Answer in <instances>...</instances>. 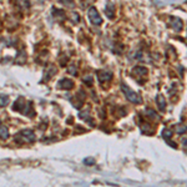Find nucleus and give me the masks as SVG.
<instances>
[{
	"mask_svg": "<svg viewBox=\"0 0 187 187\" xmlns=\"http://www.w3.org/2000/svg\"><path fill=\"white\" fill-rule=\"evenodd\" d=\"M59 1L64 6H66V8H70V9L75 8V1H74V0H59Z\"/></svg>",
	"mask_w": 187,
	"mask_h": 187,
	"instance_id": "16",
	"label": "nucleus"
},
{
	"mask_svg": "<svg viewBox=\"0 0 187 187\" xmlns=\"http://www.w3.org/2000/svg\"><path fill=\"white\" fill-rule=\"evenodd\" d=\"M175 130H176V132L178 135H182V134H185L187 131V126H185V125H176Z\"/></svg>",
	"mask_w": 187,
	"mask_h": 187,
	"instance_id": "17",
	"label": "nucleus"
},
{
	"mask_svg": "<svg viewBox=\"0 0 187 187\" xmlns=\"http://www.w3.org/2000/svg\"><path fill=\"white\" fill-rule=\"evenodd\" d=\"M78 16H79V15H78L76 13L72 14V19H74V21H75V23H78V21H79V18H78Z\"/></svg>",
	"mask_w": 187,
	"mask_h": 187,
	"instance_id": "24",
	"label": "nucleus"
},
{
	"mask_svg": "<svg viewBox=\"0 0 187 187\" xmlns=\"http://www.w3.org/2000/svg\"><path fill=\"white\" fill-rule=\"evenodd\" d=\"M23 107H24V99L23 98H19L15 102H14L13 109L15 110V111H21L23 112Z\"/></svg>",
	"mask_w": 187,
	"mask_h": 187,
	"instance_id": "12",
	"label": "nucleus"
},
{
	"mask_svg": "<svg viewBox=\"0 0 187 187\" xmlns=\"http://www.w3.org/2000/svg\"><path fill=\"white\" fill-rule=\"evenodd\" d=\"M9 103V98L6 95H0V107H4Z\"/></svg>",
	"mask_w": 187,
	"mask_h": 187,
	"instance_id": "18",
	"label": "nucleus"
},
{
	"mask_svg": "<svg viewBox=\"0 0 187 187\" xmlns=\"http://www.w3.org/2000/svg\"><path fill=\"white\" fill-rule=\"evenodd\" d=\"M0 125H1V121H0Z\"/></svg>",
	"mask_w": 187,
	"mask_h": 187,
	"instance_id": "27",
	"label": "nucleus"
},
{
	"mask_svg": "<svg viewBox=\"0 0 187 187\" xmlns=\"http://www.w3.org/2000/svg\"><path fill=\"white\" fill-rule=\"evenodd\" d=\"M98 79H99V81L101 82V84L107 82V81H110L112 79V72L106 71V70H100V71H98Z\"/></svg>",
	"mask_w": 187,
	"mask_h": 187,
	"instance_id": "5",
	"label": "nucleus"
},
{
	"mask_svg": "<svg viewBox=\"0 0 187 187\" xmlns=\"http://www.w3.org/2000/svg\"><path fill=\"white\" fill-rule=\"evenodd\" d=\"M0 137L4 138V140L9 137V130L6 126H0Z\"/></svg>",
	"mask_w": 187,
	"mask_h": 187,
	"instance_id": "15",
	"label": "nucleus"
},
{
	"mask_svg": "<svg viewBox=\"0 0 187 187\" xmlns=\"http://www.w3.org/2000/svg\"><path fill=\"white\" fill-rule=\"evenodd\" d=\"M156 103H157V106H158V109H160L161 112L166 111V106H167V103H166V100L163 98V95L160 94V95L156 96Z\"/></svg>",
	"mask_w": 187,
	"mask_h": 187,
	"instance_id": "8",
	"label": "nucleus"
},
{
	"mask_svg": "<svg viewBox=\"0 0 187 187\" xmlns=\"http://www.w3.org/2000/svg\"><path fill=\"white\" fill-rule=\"evenodd\" d=\"M56 71H58V69L55 67V66H52L51 71H50V67H49V69H47V71L45 72V76H46V78H51L52 75H55V74H56Z\"/></svg>",
	"mask_w": 187,
	"mask_h": 187,
	"instance_id": "21",
	"label": "nucleus"
},
{
	"mask_svg": "<svg viewBox=\"0 0 187 187\" xmlns=\"http://www.w3.org/2000/svg\"><path fill=\"white\" fill-rule=\"evenodd\" d=\"M87 18L90 20V23L92 25L99 26L102 24V18L100 16V13L98 11V9L95 6H90L89 10H87Z\"/></svg>",
	"mask_w": 187,
	"mask_h": 187,
	"instance_id": "3",
	"label": "nucleus"
},
{
	"mask_svg": "<svg viewBox=\"0 0 187 187\" xmlns=\"http://www.w3.org/2000/svg\"><path fill=\"white\" fill-rule=\"evenodd\" d=\"M58 87L62 90H70L74 87V81H71L70 79H62L58 82Z\"/></svg>",
	"mask_w": 187,
	"mask_h": 187,
	"instance_id": "6",
	"label": "nucleus"
},
{
	"mask_svg": "<svg viewBox=\"0 0 187 187\" xmlns=\"http://www.w3.org/2000/svg\"><path fill=\"white\" fill-rule=\"evenodd\" d=\"M35 134L33 130H23L16 135L15 140L18 143H26V142H34L35 141Z\"/></svg>",
	"mask_w": 187,
	"mask_h": 187,
	"instance_id": "2",
	"label": "nucleus"
},
{
	"mask_svg": "<svg viewBox=\"0 0 187 187\" xmlns=\"http://www.w3.org/2000/svg\"><path fill=\"white\" fill-rule=\"evenodd\" d=\"M121 90H122L123 95L126 96V99L130 102H132V103H141L142 102L141 96L138 95L137 92H135L134 90H131L126 84H125V82H121Z\"/></svg>",
	"mask_w": 187,
	"mask_h": 187,
	"instance_id": "1",
	"label": "nucleus"
},
{
	"mask_svg": "<svg viewBox=\"0 0 187 187\" xmlns=\"http://www.w3.org/2000/svg\"><path fill=\"white\" fill-rule=\"evenodd\" d=\"M182 145H183V149L187 151V138H185V140H182Z\"/></svg>",
	"mask_w": 187,
	"mask_h": 187,
	"instance_id": "25",
	"label": "nucleus"
},
{
	"mask_svg": "<svg viewBox=\"0 0 187 187\" xmlns=\"http://www.w3.org/2000/svg\"><path fill=\"white\" fill-rule=\"evenodd\" d=\"M84 81H87V82H90V84H91V82H92L91 76H90V79H89V78H84Z\"/></svg>",
	"mask_w": 187,
	"mask_h": 187,
	"instance_id": "26",
	"label": "nucleus"
},
{
	"mask_svg": "<svg viewBox=\"0 0 187 187\" xmlns=\"http://www.w3.org/2000/svg\"><path fill=\"white\" fill-rule=\"evenodd\" d=\"M69 72H70L71 75H76V66H74V65H71L70 66V69H69Z\"/></svg>",
	"mask_w": 187,
	"mask_h": 187,
	"instance_id": "23",
	"label": "nucleus"
},
{
	"mask_svg": "<svg viewBox=\"0 0 187 187\" xmlns=\"http://www.w3.org/2000/svg\"><path fill=\"white\" fill-rule=\"evenodd\" d=\"M15 4L23 10L30 9V0H15Z\"/></svg>",
	"mask_w": 187,
	"mask_h": 187,
	"instance_id": "11",
	"label": "nucleus"
},
{
	"mask_svg": "<svg viewBox=\"0 0 187 187\" xmlns=\"http://www.w3.org/2000/svg\"><path fill=\"white\" fill-rule=\"evenodd\" d=\"M149 72V70L145 66H135L132 69V74L135 76H146Z\"/></svg>",
	"mask_w": 187,
	"mask_h": 187,
	"instance_id": "10",
	"label": "nucleus"
},
{
	"mask_svg": "<svg viewBox=\"0 0 187 187\" xmlns=\"http://www.w3.org/2000/svg\"><path fill=\"white\" fill-rule=\"evenodd\" d=\"M161 136L165 138L166 141H167V140H171V137H172V131H171L170 129H167V127H166V129H163V130H162Z\"/></svg>",
	"mask_w": 187,
	"mask_h": 187,
	"instance_id": "14",
	"label": "nucleus"
},
{
	"mask_svg": "<svg viewBox=\"0 0 187 187\" xmlns=\"http://www.w3.org/2000/svg\"><path fill=\"white\" fill-rule=\"evenodd\" d=\"M54 16L59 18L60 20H64V19H65V13L62 11V10H56V9H54Z\"/></svg>",
	"mask_w": 187,
	"mask_h": 187,
	"instance_id": "19",
	"label": "nucleus"
},
{
	"mask_svg": "<svg viewBox=\"0 0 187 187\" xmlns=\"http://www.w3.org/2000/svg\"><path fill=\"white\" fill-rule=\"evenodd\" d=\"M105 14L109 19H114L115 18V6L112 3H106V6H105Z\"/></svg>",
	"mask_w": 187,
	"mask_h": 187,
	"instance_id": "9",
	"label": "nucleus"
},
{
	"mask_svg": "<svg viewBox=\"0 0 187 187\" xmlns=\"http://www.w3.org/2000/svg\"><path fill=\"white\" fill-rule=\"evenodd\" d=\"M170 25H171V27H172V29H174L175 31L180 33V31L182 30L183 23H182V20L180 19V18H177V16H171V18H170Z\"/></svg>",
	"mask_w": 187,
	"mask_h": 187,
	"instance_id": "4",
	"label": "nucleus"
},
{
	"mask_svg": "<svg viewBox=\"0 0 187 187\" xmlns=\"http://www.w3.org/2000/svg\"><path fill=\"white\" fill-rule=\"evenodd\" d=\"M186 0H154V4L157 6H166V5H171V4H178V3H183Z\"/></svg>",
	"mask_w": 187,
	"mask_h": 187,
	"instance_id": "7",
	"label": "nucleus"
},
{
	"mask_svg": "<svg viewBox=\"0 0 187 187\" xmlns=\"http://www.w3.org/2000/svg\"><path fill=\"white\" fill-rule=\"evenodd\" d=\"M84 163L87 165V166H90V165H95V158H92V157H86L85 160H84Z\"/></svg>",
	"mask_w": 187,
	"mask_h": 187,
	"instance_id": "22",
	"label": "nucleus"
},
{
	"mask_svg": "<svg viewBox=\"0 0 187 187\" xmlns=\"http://www.w3.org/2000/svg\"><path fill=\"white\" fill-rule=\"evenodd\" d=\"M80 119H82V120H85L86 122H91V125L92 126H95V123H94V121L91 120V117H89V111H82V112H80Z\"/></svg>",
	"mask_w": 187,
	"mask_h": 187,
	"instance_id": "13",
	"label": "nucleus"
},
{
	"mask_svg": "<svg viewBox=\"0 0 187 187\" xmlns=\"http://www.w3.org/2000/svg\"><path fill=\"white\" fill-rule=\"evenodd\" d=\"M146 114L149 117H151V119H158V115L152 109H146Z\"/></svg>",
	"mask_w": 187,
	"mask_h": 187,
	"instance_id": "20",
	"label": "nucleus"
}]
</instances>
